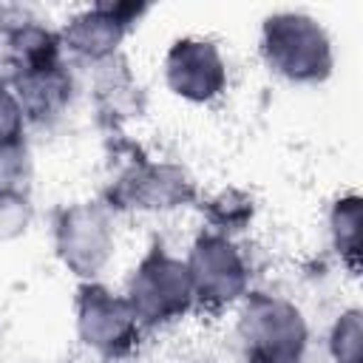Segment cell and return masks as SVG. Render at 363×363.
Here are the masks:
<instances>
[{
	"label": "cell",
	"mask_w": 363,
	"mask_h": 363,
	"mask_svg": "<svg viewBox=\"0 0 363 363\" xmlns=\"http://www.w3.org/2000/svg\"><path fill=\"white\" fill-rule=\"evenodd\" d=\"M139 11L142 9H136V6H96L85 17L74 20V26L68 28V43L77 51L102 57L119 43L125 26L130 23L133 14L139 17Z\"/></svg>",
	"instance_id": "obj_8"
},
{
	"label": "cell",
	"mask_w": 363,
	"mask_h": 363,
	"mask_svg": "<svg viewBox=\"0 0 363 363\" xmlns=\"http://www.w3.org/2000/svg\"><path fill=\"white\" fill-rule=\"evenodd\" d=\"M241 337L250 363H298L306 332L289 303L252 295L241 318Z\"/></svg>",
	"instance_id": "obj_2"
},
{
	"label": "cell",
	"mask_w": 363,
	"mask_h": 363,
	"mask_svg": "<svg viewBox=\"0 0 363 363\" xmlns=\"http://www.w3.org/2000/svg\"><path fill=\"white\" fill-rule=\"evenodd\" d=\"M193 298V281L184 264L167 258L164 252H153L139 267L130 284V309L145 323L167 320L187 309Z\"/></svg>",
	"instance_id": "obj_3"
},
{
	"label": "cell",
	"mask_w": 363,
	"mask_h": 363,
	"mask_svg": "<svg viewBox=\"0 0 363 363\" xmlns=\"http://www.w3.org/2000/svg\"><path fill=\"white\" fill-rule=\"evenodd\" d=\"M60 252L79 275L94 272L108 255V224L91 207H74L60 224Z\"/></svg>",
	"instance_id": "obj_7"
},
{
	"label": "cell",
	"mask_w": 363,
	"mask_h": 363,
	"mask_svg": "<svg viewBox=\"0 0 363 363\" xmlns=\"http://www.w3.org/2000/svg\"><path fill=\"white\" fill-rule=\"evenodd\" d=\"M79 329L85 343L105 354H122L136 340V315L130 303L111 298L105 289L91 286L79 298Z\"/></svg>",
	"instance_id": "obj_4"
},
{
	"label": "cell",
	"mask_w": 363,
	"mask_h": 363,
	"mask_svg": "<svg viewBox=\"0 0 363 363\" xmlns=\"http://www.w3.org/2000/svg\"><path fill=\"white\" fill-rule=\"evenodd\" d=\"M167 82L187 99H210L224 85V65L210 43H176L167 57Z\"/></svg>",
	"instance_id": "obj_6"
},
{
	"label": "cell",
	"mask_w": 363,
	"mask_h": 363,
	"mask_svg": "<svg viewBox=\"0 0 363 363\" xmlns=\"http://www.w3.org/2000/svg\"><path fill=\"white\" fill-rule=\"evenodd\" d=\"M264 51L275 71L289 79H323L332 65L329 43L315 20L301 14H278L264 26Z\"/></svg>",
	"instance_id": "obj_1"
},
{
	"label": "cell",
	"mask_w": 363,
	"mask_h": 363,
	"mask_svg": "<svg viewBox=\"0 0 363 363\" xmlns=\"http://www.w3.org/2000/svg\"><path fill=\"white\" fill-rule=\"evenodd\" d=\"M193 292L207 303L233 301L244 286V267L224 238H201L187 267Z\"/></svg>",
	"instance_id": "obj_5"
}]
</instances>
